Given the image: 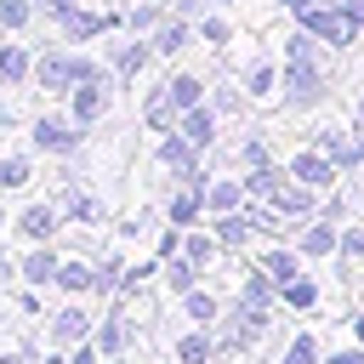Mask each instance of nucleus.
<instances>
[{
	"mask_svg": "<svg viewBox=\"0 0 364 364\" xmlns=\"http://www.w3.org/2000/svg\"><path fill=\"white\" fill-rule=\"evenodd\" d=\"M193 34H199V28H193L188 17H176V11H171V17L148 34V40H154V51H159V57H182V51L193 46Z\"/></svg>",
	"mask_w": 364,
	"mask_h": 364,
	"instance_id": "nucleus-19",
	"label": "nucleus"
},
{
	"mask_svg": "<svg viewBox=\"0 0 364 364\" xmlns=\"http://www.w3.org/2000/svg\"><path fill=\"white\" fill-rule=\"evenodd\" d=\"M114 85H119V80H114V68H102V74H91V80H80V85L68 91V114H74V119L91 131V125L108 114V102H114Z\"/></svg>",
	"mask_w": 364,
	"mask_h": 364,
	"instance_id": "nucleus-6",
	"label": "nucleus"
},
{
	"mask_svg": "<svg viewBox=\"0 0 364 364\" xmlns=\"http://www.w3.org/2000/svg\"><path fill=\"white\" fill-rule=\"evenodd\" d=\"M6 228H11V210H6V205H0V233H6Z\"/></svg>",
	"mask_w": 364,
	"mask_h": 364,
	"instance_id": "nucleus-49",
	"label": "nucleus"
},
{
	"mask_svg": "<svg viewBox=\"0 0 364 364\" xmlns=\"http://www.w3.org/2000/svg\"><path fill=\"white\" fill-rule=\"evenodd\" d=\"M51 290H63V296H91V290H97V262L68 256V262L57 267V284H51Z\"/></svg>",
	"mask_w": 364,
	"mask_h": 364,
	"instance_id": "nucleus-21",
	"label": "nucleus"
},
{
	"mask_svg": "<svg viewBox=\"0 0 364 364\" xmlns=\"http://www.w3.org/2000/svg\"><path fill=\"white\" fill-rule=\"evenodd\" d=\"M34 17H40L34 0H0V34H23V28H34Z\"/></svg>",
	"mask_w": 364,
	"mask_h": 364,
	"instance_id": "nucleus-30",
	"label": "nucleus"
},
{
	"mask_svg": "<svg viewBox=\"0 0 364 364\" xmlns=\"http://www.w3.org/2000/svg\"><path fill=\"white\" fill-rule=\"evenodd\" d=\"M91 74H102V63L97 57H85V51H74V46H46L40 57H34V85L46 91V97H68L80 80H91Z\"/></svg>",
	"mask_w": 364,
	"mask_h": 364,
	"instance_id": "nucleus-1",
	"label": "nucleus"
},
{
	"mask_svg": "<svg viewBox=\"0 0 364 364\" xmlns=\"http://www.w3.org/2000/svg\"><path fill=\"white\" fill-rule=\"evenodd\" d=\"M34 182V154H0V193H23Z\"/></svg>",
	"mask_w": 364,
	"mask_h": 364,
	"instance_id": "nucleus-27",
	"label": "nucleus"
},
{
	"mask_svg": "<svg viewBox=\"0 0 364 364\" xmlns=\"http://www.w3.org/2000/svg\"><path fill=\"white\" fill-rule=\"evenodd\" d=\"M267 324H273V313H267V307H256V301H239V296H233V301H228V324H222V336H216V341H222V353H239V347H250Z\"/></svg>",
	"mask_w": 364,
	"mask_h": 364,
	"instance_id": "nucleus-7",
	"label": "nucleus"
},
{
	"mask_svg": "<svg viewBox=\"0 0 364 364\" xmlns=\"http://www.w3.org/2000/svg\"><path fill=\"white\" fill-rule=\"evenodd\" d=\"M57 210H63V222H74V228H97V222H102V199H97L91 188H80V182H63Z\"/></svg>",
	"mask_w": 364,
	"mask_h": 364,
	"instance_id": "nucleus-14",
	"label": "nucleus"
},
{
	"mask_svg": "<svg viewBox=\"0 0 364 364\" xmlns=\"http://www.w3.org/2000/svg\"><path fill=\"white\" fill-rule=\"evenodd\" d=\"M17 313H23V318H40V290H34V284L17 296Z\"/></svg>",
	"mask_w": 364,
	"mask_h": 364,
	"instance_id": "nucleus-43",
	"label": "nucleus"
},
{
	"mask_svg": "<svg viewBox=\"0 0 364 364\" xmlns=\"http://www.w3.org/2000/svg\"><path fill=\"white\" fill-rule=\"evenodd\" d=\"M284 102L290 108H313L318 97H324V74H318V57L313 51H290L284 57Z\"/></svg>",
	"mask_w": 364,
	"mask_h": 364,
	"instance_id": "nucleus-4",
	"label": "nucleus"
},
{
	"mask_svg": "<svg viewBox=\"0 0 364 364\" xmlns=\"http://www.w3.org/2000/svg\"><path fill=\"white\" fill-rule=\"evenodd\" d=\"M28 80H34V51L17 46V34L0 40V91H23Z\"/></svg>",
	"mask_w": 364,
	"mask_h": 364,
	"instance_id": "nucleus-16",
	"label": "nucleus"
},
{
	"mask_svg": "<svg viewBox=\"0 0 364 364\" xmlns=\"http://www.w3.org/2000/svg\"><path fill=\"white\" fill-rule=\"evenodd\" d=\"M279 296H284V307H296V313L318 307V284H313V279H290V284H279Z\"/></svg>",
	"mask_w": 364,
	"mask_h": 364,
	"instance_id": "nucleus-35",
	"label": "nucleus"
},
{
	"mask_svg": "<svg viewBox=\"0 0 364 364\" xmlns=\"http://www.w3.org/2000/svg\"><path fill=\"white\" fill-rule=\"evenodd\" d=\"M290 182H301V188H313V193H324L330 182H336V159L324 154V148H301V154H290Z\"/></svg>",
	"mask_w": 364,
	"mask_h": 364,
	"instance_id": "nucleus-11",
	"label": "nucleus"
},
{
	"mask_svg": "<svg viewBox=\"0 0 364 364\" xmlns=\"http://www.w3.org/2000/svg\"><path fill=\"white\" fill-rule=\"evenodd\" d=\"M46 318H51V324H46V347H51V353H68L74 341H85V336L97 330V318H91V307H85L80 296H68V301H63L57 313H46Z\"/></svg>",
	"mask_w": 364,
	"mask_h": 364,
	"instance_id": "nucleus-5",
	"label": "nucleus"
},
{
	"mask_svg": "<svg viewBox=\"0 0 364 364\" xmlns=\"http://www.w3.org/2000/svg\"><path fill=\"white\" fill-rule=\"evenodd\" d=\"M199 6H205V0H171V11H176V17H199Z\"/></svg>",
	"mask_w": 364,
	"mask_h": 364,
	"instance_id": "nucleus-44",
	"label": "nucleus"
},
{
	"mask_svg": "<svg viewBox=\"0 0 364 364\" xmlns=\"http://www.w3.org/2000/svg\"><path fill=\"white\" fill-rule=\"evenodd\" d=\"M165 97H171V108L182 114V108L205 102V80H199V74H188V68H176V74L165 80Z\"/></svg>",
	"mask_w": 364,
	"mask_h": 364,
	"instance_id": "nucleus-25",
	"label": "nucleus"
},
{
	"mask_svg": "<svg viewBox=\"0 0 364 364\" xmlns=\"http://www.w3.org/2000/svg\"><path fill=\"white\" fill-rule=\"evenodd\" d=\"M34 6H40V17H46V23H63V17H68L80 0H34Z\"/></svg>",
	"mask_w": 364,
	"mask_h": 364,
	"instance_id": "nucleus-40",
	"label": "nucleus"
},
{
	"mask_svg": "<svg viewBox=\"0 0 364 364\" xmlns=\"http://www.w3.org/2000/svg\"><path fill=\"white\" fill-rule=\"evenodd\" d=\"M154 57H159V51H154V40H148V34H131V40L108 46V68H114V80H119V85H136V80H142V68H148Z\"/></svg>",
	"mask_w": 364,
	"mask_h": 364,
	"instance_id": "nucleus-9",
	"label": "nucleus"
},
{
	"mask_svg": "<svg viewBox=\"0 0 364 364\" xmlns=\"http://www.w3.org/2000/svg\"><path fill=\"white\" fill-rule=\"evenodd\" d=\"M154 159H159L171 176H182V171H193V165H199V148H193L182 131H159V148H154Z\"/></svg>",
	"mask_w": 364,
	"mask_h": 364,
	"instance_id": "nucleus-18",
	"label": "nucleus"
},
{
	"mask_svg": "<svg viewBox=\"0 0 364 364\" xmlns=\"http://www.w3.org/2000/svg\"><path fill=\"white\" fill-rule=\"evenodd\" d=\"M341 250V233L330 228V222H313L307 233H301V256H336Z\"/></svg>",
	"mask_w": 364,
	"mask_h": 364,
	"instance_id": "nucleus-31",
	"label": "nucleus"
},
{
	"mask_svg": "<svg viewBox=\"0 0 364 364\" xmlns=\"http://www.w3.org/2000/svg\"><path fill=\"white\" fill-rule=\"evenodd\" d=\"M0 324H6V296H0Z\"/></svg>",
	"mask_w": 364,
	"mask_h": 364,
	"instance_id": "nucleus-51",
	"label": "nucleus"
},
{
	"mask_svg": "<svg viewBox=\"0 0 364 364\" xmlns=\"http://www.w3.org/2000/svg\"><path fill=\"white\" fill-rule=\"evenodd\" d=\"M205 6H233V0H205Z\"/></svg>",
	"mask_w": 364,
	"mask_h": 364,
	"instance_id": "nucleus-50",
	"label": "nucleus"
},
{
	"mask_svg": "<svg viewBox=\"0 0 364 364\" xmlns=\"http://www.w3.org/2000/svg\"><path fill=\"white\" fill-rule=\"evenodd\" d=\"M245 165H273V154H267V142H262V136H250V142H245Z\"/></svg>",
	"mask_w": 364,
	"mask_h": 364,
	"instance_id": "nucleus-42",
	"label": "nucleus"
},
{
	"mask_svg": "<svg viewBox=\"0 0 364 364\" xmlns=\"http://www.w3.org/2000/svg\"><path fill=\"white\" fill-rule=\"evenodd\" d=\"M256 267H262V273H267L273 284H290V279H301V262H296L290 250H267V256H262Z\"/></svg>",
	"mask_w": 364,
	"mask_h": 364,
	"instance_id": "nucleus-33",
	"label": "nucleus"
},
{
	"mask_svg": "<svg viewBox=\"0 0 364 364\" xmlns=\"http://www.w3.org/2000/svg\"><path fill=\"white\" fill-rule=\"evenodd\" d=\"M273 85H279L273 63H267V57H256V63L245 68V91H250V97H273Z\"/></svg>",
	"mask_w": 364,
	"mask_h": 364,
	"instance_id": "nucleus-34",
	"label": "nucleus"
},
{
	"mask_svg": "<svg viewBox=\"0 0 364 364\" xmlns=\"http://www.w3.org/2000/svg\"><path fill=\"white\" fill-rule=\"evenodd\" d=\"M199 40H205V46H228V40H233V23H228L222 11H210V17H199Z\"/></svg>",
	"mask_w": 364,
	"mask_h": 364,
	"instance_id": "nucleus-37",
	"label": "nucleus"
},
{
	"mask_svg": "<svg viewBox=\"0 0 364 364\" xmlns=\"http://www.w3.org/2000/svg\"><path fill=\"white\" fill-rule=\"evenodd\" d=\"M279 6H284V11H307L313 0H279Z\"/></svg>",
	"mask_w": 364,
	"mask_h": 364,
	"instance_id": "nucleus-46",
	"label": "nucleus"
},
{
	"mask_svg": "<svg viewBox=\"0 0 364 364\" xmlns=\"http://www.w3.org/2000/svg\"><path fill=\"white\" fill-rule=\"evenodd\" d=\"M57 267H63V256H57L51 245H28V250L17 256V279L34 284V290H51V284H57Z\"/></svg>",
	"mask_w": 364,
	"mask_h": 364,
	"instance_id": "nucleus-15",
	"label": "nucleus"
},
{
	"mask_svg": "<svg viewBox=\"0 0 364 364\" xmlns=\"http://www.w3.org/2000/svg\"><path fill=\"white\" fill-rule=\"evenodd\" d=\"M279 364H318V336H296Z\"/></svg>",
	"mask_w": 364,
	"mask_h": 364,
	"instance_id": "nucleus-38",
	"label": "nucleus"
},
{
	"mask_svg": "<svg viewBox=\"0 0 364 364\" xmlns=\"http://www.w3.org/2000/svg\"><path fill=\"white\" fill-rule=\"evenodd\" d=\"M205 216V193H193V188H171V199H165V222H176V228H193Z\"/></svg>",
	"mask_w": 364,
	"mask_h": 364,
	"instance_id": "nucleus-22",
	"label": "nucleus"
},
{
	"mask_svg": "<svg viewBox=\"0 0 364 364\" xmlns=\"http://www.w3.org/2000/svg\"><path fill=\"white\" fill-rule=\"evenodd\" d=\"M341 262H364V228H347L341 233Z\"/></svg>",
	"mask_w": 364,
	"mask_h": 364,
	"instance_id": "nucleus-39",
	"label": "nucleus"
},
{
	"mask_svg": "<svg viewBox=\"0 0 364 364\" xmlns=\"http://www.w3.org/2000/svg\"><path fill=\"white\" fill-rule=\"evenodd\" d=\"M85 125L74 114H34L28 119V148L46 154V159H80L85 154Z\"/></svg>",
	"mask_w": 364,
	"mask_h": 364,
	"instance_id": "nucleus-2",
	"label": "nucleus"
},
{
	"mask_svg": "<svg viewBox=\"0 0 364 364\" xmlns=\"http://www.w3.org/2000/svg\"><path fill=\"white\" fill-rule=\"evenodd\" d=\"M353 336H358V341H364V313H358V318H353Z\"/></svg>",
	"mask_w": 364,
	"mask_h": 364,
	"instance_id": "nucleus-48",
	"label": "nucleus"
},
{
	"mask_svg": "<svg viewBox=\"0 0 364 364\" xmlns=\"http://www.w3.org/2000/svg\"><path fill=\"white\" fill-rule=\"evenodd\" d=\"M358 119H364V97H358Z\"/></svg>",
	"mask_w": 364,
	"mask_h": 364,
	"instance_id": "nucleus-52",
	"label": "nucleus"
},
{
	"mask_svg": "<svg viewBox=\"0 0 364 364\" xmlns=\"http://www.w3.org/2000/svg\"><path fill=\"white\" fill-rule=\"evenodd\" d=\"M324 364H364V353H358V347H347V353H330Z\"/></svg>",
	"mask_w": 364,
	"mask_h": 364,
	"instance_id": "nucleus-45",
	"label": "nucleus"
},
{
	"mask_svg": "<svg viewBox=\"0 0 364 364\" xmlns=\"http://www.w3.org/2000/svg\"><path fill=\"white\" fill-rule=\"evenodd\" d=\"M318 148L336 159V171H353V165H364V142H353L347 131H318Z\"/></svg>",
	"mask_w": 364,
	"mask_h": 364,
	"instance_id": "nucleus-24",
	"label": "nucleus"
},
{
	"mask_svg": "<svg viewBox=\"0 0 364 364\" xmlns=\"http://www.w3.org/2000/svg\"><path fill=\"white\" fill-rule=\"evenodd\" d=\"M239 205H245V182H228V176H222V182H210V188H205V210H210V216L239 210Z\"/></svg>",
	"mask_w": 364,
	"mask_h": 364,
	"instance_id": "nucleus-29",
	"label": "nucleus"
},
{
	"mask_svg": "<svg viewBox=\"0 0 364 364\" xmlns=\"http://www.w3.org/2000/svg\"><path fill=\"white\" fill-rule=\"evenodd\" d=\"M171 17V0H125V28L131 34H154Z\"/></svg>",
	"mask_w": 364,
	"mask_h": 364,
	"instance_id": "nucleus-23",
	"label": "nucleus"
},
{
	"mask_svg": "<svg viewBox=\"0 0 364 364\" xmlns=\"http://www.w3.org/2000/svg\"><path fill=\"white\" fill-rule=\"evenodd\" d=\"M91 341L102 347V358H119L125 347H131V313H125V296L97 318V330H91Z\"/></svg>",
	"mask_w": 364,
	"mask_h": 364,
	"instance_id": "nucleus-13",
	"label": "nucleus"
},
{
	"mask_svg": "<svg viewBox=\"0 0 364 364\" xmlns=\"http://www.w3.org/2000/svg\"><path fill=\"white\" fill-rule=\"evenodd\" d=\"M63 228V210H57V199H28L17 216H11V233H23L28 245H51V233Z\"/></svg>",
	"mask_w": 364,
	"mask_h": 364,
	"instance_id": "nucleus-10",
	"label": "nucleus"
},
{
	"mask_svg": "<svg viewBox=\"0 0 364 364\" xmlns=\"http://www.w3.org/2000/svg\"><path fill=\"white\" fill-rule=\"evenodd\" d=\"M210 233L222 239V250H239L250 233H256V216L239 205V210H222V216H210Z\"/></svg>",
	"mask_w": 364,
	"mask_h": 364,
	"instance_id": "nucleus-20",
	"label": "nucleus"
},
{
	"mask_svg": "<svg viewBox=\"0 0 364 364\" xmlns=\"http://www.w3.org/2000/svg\"><path fill=\"white\" fill-rule=\"evenodd\" d=\"M273 290H279V284H273V279H267V273L256 267V273H250V279L239 284V301H256V307H273Z\"/></svg>",
	"mask_w": 364,
	"mask_h": 364,
	"instance_id": "nucleus-36",
	"label": "nucleus"
},
{
	"mask_svg": "<svg viewBox=\"0 0 364 364\" xmlns=\"http://www.w3.org/2000/svg\"><path fill=\"white\" fill-rule=\"evenodd\" d=\"M193 284H199V267H193L182 250H176V256H165V290H171V296H182V290H193Z\"/></svg>",
	"mask_w": 364,
	"mask_h": 364,
	"instance_id": "nucleus-32",
	"label": "nucleus"
},
{
	"mask_svg": "<svg viewBox=\"0 0 364 364\" xmlns=\"http://www.w3.org/2000/svg\"><path fill=\"white\" fill-rule=\"evenodd\" d=\"M296 23L324 46H353L358 40V17L347 11V0H313L307 11H296Z\"/></svg>",
	"mask_w": 364,
	"mask_h": 364,
	"instance_id": "nucleus-3",
	"label": "nucleus"
},
{
	"mask_svg": "<svg viewBox=\"0 0 364 364\" xmlns=\"http://www.w3.org/2000/svg\"><path fill=\"white\" fill-rule=\"evenodd\" d=\"M176 301H182V318H188V324H216V318H222V301H216L210 290H199V284L182 290Z\"/></svg>",
	"mask_w": 364,
	"mask_h": 364,
	"instance_id": "nucleus-26",
	"label": "nucleus"
},
{
	"mask_svg": "<svg viewBox=\"0 0 364 364\" xmlns=\"http://www.w3.org/2000/svg\"><path fill=\"white\" fill-rule=\"evenodd\" d=\"M114 28H125V11H97V6H74V11L57 23L63 46H85V40H102V34H114Z\"/></svg>",
	"mask_w": 364,
	"mask_h": 364,
	"instance_id": "nucleus-8",
	"label": "nucleus"
},
{
	"mask_svg": "<svg viewBox=\"0 0 364 364\" xmlns=\"http://www.w3.org/2000/svg\"><path fill=\"white\" fill-rule=\"evenodd\" d=\"M34 358H40V347H34V341H23V347H6V353H0V364H34Z\"/></svg>",
	"mask_w": 364,
	"mask_h": 364,
	"instance_id": "nucleus-41",
	"label": "nucleus"
},
{
	"mask_svg": "<svg viewBox=\"0 0 364 364\" xmlns=\"http://www.w3.org/2000/svg\"><path fill=\"white\" fill-rule=\"evenodd\" d=\"M216 250H222V239H216V233H199V228H182V256H188V262H193L199 273H205V267L216 262Z\"/></svg>",
	"mask_w": 364,
	"mask_h": 364,
	"instance_id": "nucleus-28",
	"label": "nucleus"
},
{
	"mask_svg": "<svg viewBox=\"0 0 364 364\" xmlns=\"http://www.w3.org/2000/svg\"><path fill=\"white\" fill-rule=\"evenodd\" d=\"M347 11H353V17H358V23H364V0H347Z\"/></svg>",
	"mask_w": 364,
	"mask_h": 364,
	"instance_id": "nucleus-47",
	"label": "nucleus"
},
{
	"mask_svg": "<svg viewBox=\"0 0 364 364\" xmlns=\"http://www.w3.org/2000/svg\"><path fill=\"white\" fill-rule=\"evenodd\" d=\"M216 336H210V324H193V330H182L176 336V347H171V358L176 364H216Z\"/></svg>",
	"mask_w": 364,
	"mask_h": 364,
	"instance_id": "nucleus-17",
	"label": "nucleus"
},
{
	"mask_svg": "<svg viewBox=\"0 0 364 364\" xmlns=\"http://www.w3.org/2000/svg\"><path fill=\"white\" fill-rule=\"evenodd\" d=\"M216 125H222L216 102H193V108H182V114H176V131H182L199 154H210V148H216Z\"/></svg>",
	"mask_w": 364,
	"mask_h": 364,
	"instance_id": "nucleus-12",
	"label": "nucleus"
}]
</instances>
